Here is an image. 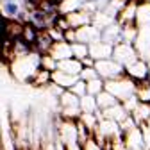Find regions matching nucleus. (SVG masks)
Returning a JSON list of instances; mask_svg holds the SVG:
<instances>
[{
    "label": "nucleus",
    "instance_id": "1",
    "mask_svg": "<svg viewBox=\"0 0 150 150\" xmlns=\"http://www.w3.org/2000/svg\"><path fill=\"white\" fill-rule=\"evenodd\" d=\"M32 20H34V23H38L40 27H43L45 25V13H34L32 14Z\"/></svg>",
    "mask_w": 150,
    "mask_h": 150
},
{
    "label": "nucleus",
    "instance_id": "2",
    "mask_svg": "<svg viewBox=\"0 0 150 150\" xmlns=\"http://www.w3.org/2000/svg\"><path fill=\"white\" fill-rule=\"evenodd\" d=\"M6 9H7V13H11V14H14V13H16V6H14V4H7V6H6Z\"/></svg>",
    "mask_w": 150,
    "mask_h": 150
}]
</instances>
